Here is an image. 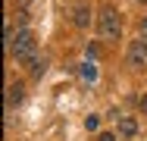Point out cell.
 Returning a JSON list of instances; mask_svg holds the SVG:
<instances>
[{
  "label": "cell",
  "instance_id": "6",
  "mask_svg": "<svg viewBox=\"0 0 147 141\" xmlns=\"http://www.w3.org/2000/svg\"><path fill=\"white\" fill-rule=\"evenodd\" d=\"M88 22H91V6L88 3H75V25L88 28Z\"/></svg>",
  "mask_w": 147,
  "mask_h": 141
},
{
  "label": "cell",
  "instance_id": "13",
  "mask_svg": "<svg viewBox=\"0 0 147 141\" xmlns=\"http://www.w3.org/2000/svg\"><path fill=\"white\" fill-rule=\"evenodd\" d=\"M138 38H144V41H147V19L141 22V35H138Z\"/></svg>",
  "mask_w": 147,
  "mask_h": 141
},
{
  "label": "cell",
  "instance_id": "10",
  "mask_svg": "<svg viewBox=\"0 0 147 141\" xmlns=\"http://www.w3.org/2000/svg\"><path fill=\"white\" fill-rule=\"evenodd\" d=\"M16 19H19V25H25V22H28V13H25V9H19V13H16Z\"/></svg>",
  "mask_w": 147,
  "mask_h": 141
},
{
  "label": "cell",
  "instance_id": "3",
  "mask_svg": "<svg viewBox=\"0 0 147 141\" xmlns=\"http://www.w3.org/2000/svg\"><path fill=\"white\" fill-rule=\"evenodd\" d=\"M144 63H147V41L138 38V41H131V47H128V66H131V69H141Z\"/></svg>",
  "mask_w": 147,
  "mask_h": 141
},
{
  "label": "cell",
  "instance_id": "8",
  "mask_svg": "<svg viewBox=\"0 0 147 141\" xmlns=\"http://www.w3.org/2000/svg\"><path fill=\"white\" fill-rule=\"evenodd\" d=\"M44 69H47V63L34 56V60H31V75H34V79H41V75H44Z\"/></svg>",
  "mask_w": 147,
  "mask_h": 141
},
{
  "label": "cell",
  "instance_id": "14",
  "mask_svg": "<svg viewBox=\"0 0 147 141\" xmlns=\"http://www.w3.org/2000/svg\"><path fill=\"white\" fill-rule=\"evenodd\" d=\"M138 3H147V0H138Z\"/></svg>",
  "mask_w": 147,
  "mask_h": 141
},
{
  "label": "cell",
  "instance_id": "5",
  "mask_svg": "<svg viewBox=\"0 0 147 141\" xmlns=\"http://www.w3.org/2000/svg\"><path fill=\"white\" fill-rule=\"evenodd\" d=\"M22 97H25V88H22L19 82L9 85V88H6V113H13V107H19Z\"/></svg>",
  "mask_w": 147,
  "mask_h": 141
},
{
  "label": "cell",
  "instance_id": "2",
  "mask_svg": "<svg viewBox=\"0 0 147 141\" xmlns=\"http://www.w3.org/2000/svg\"><path fill=\"white\" fill-rule=\"evenodd\" d=\"M119 31H122L119 13L113 6H103L100 9V35H103V41H119Z\"/></svg>",
  "mask_w": 147,
  "mask_h": 141
},
{
  "label": "cell",
  "instance_id": "11",
  "mask_svg": "<svg viewBox=\"0 0 147 141\" xmlns=\"http://www.w3.org/2000/svg\"><path fill=\"white\" fill-rule=\"evenodd\" d=\"M97 141H116V135H113V132H103V135H100Z\"/></svg>",
  "mask_w": 147,
  "mask_h": 141
},
{
  "label": "cell",
  "instance_id": "1",
  "mask_svg": "<svg viewBox=\"0 0 147 141\" xmlns=\"http://www.w3.org/2000/svg\"><path fill=\"white\" fill-rule=\"evenodd\" d=\"M34 50H38V41H34V35H31L28 28H22V31L16 35V41H13L9 54L16 56L19 63H31V60H34Z\"/></svg>",
  "mask_w": 147,
  "mask_h": 141
},
{
  "label": "cell",
  "instance_id": "7",
  "mask_svg": "<svg viewBox=\"0 0 147 141\" xmlns=\"http://www.w3.org/2000/svg\"><path fill=\"white\" fill-rule=\"evenodd\" d=\"M82 79H85V82H94V79H97V66H94V63H82Z\"/></svg>",
  "mask_w": 147,
  "mask_h": 141
},
{
  "label": "cell",
  "instance_id": "9",
  "mask_svg": "<svg viewBox=\"0 0 147 141\" xmlns=\"http://www.w3.org/2000/svg\"><path fill=\"white\" fill-rule=\"evenodd\" d=\"M97 125H100V119H97V116H94V113H91L88 119H85V129H88V132H94V129H97Z\"/></svg>",
  "mask_w": 147,
  "mask_h": 141
},
{
  "label": "cell",
  "instance_id": "4",
  "mask_svg": "<svg viewBox=\"0 0 147 141\" xmlns=\"http://www.w3.org/2000/svg\"><path fill=\"white\" fill-rule=\"evenodd\" d=\"M116 132L122 135V138H135V135H138L135 116H116Z\"/></svg>",
  "mask_w": 147,
  "mask_h": 141
},
{
  "label": "cell",
  "instance_id": "12",
  "mask_svg": "<svg viewBox=\"0 0 147 141\" xmlns=\"http://www.w3.org/2000/svg\"><path fill=\"white\" fill-rule=\"evenodd\" d=\"M138 104H141V113H144V116H147V94H144V97H141V100H138Z\"/></svg>",
  "mask_w": 147,
  "mask_h": 141
}]
</instances>
